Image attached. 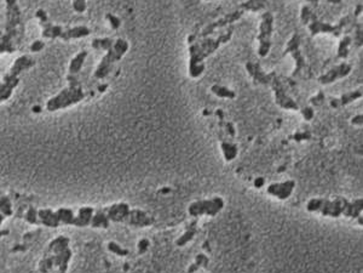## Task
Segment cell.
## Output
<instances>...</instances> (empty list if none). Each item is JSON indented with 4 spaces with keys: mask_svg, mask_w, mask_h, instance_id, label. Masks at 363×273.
Masks as SVG:
<instances>
[{
    "mask_svg": "<svg viewBox=\"0 0 363 273\" xmlns=\"http://www.w3.org/2000/svg\"><path fill=\"white\" fill-rule=\"evenodd\" d=\"M311 15H312L311 9L309 8L308 5L303 6V9H302V22L303 23L308 24L309 21L311 20Z\"/></svg>",
    "mask_w": 363,
    "mask_h": 273,
    "instance_id": "38",
    "label": "cell"
},
{
    "mask_svg": "<svg viewBox=\"0 0 363 273\" xmlns=\"http://www.w3.org/2000/svg\"><path fill=\"white\" fill-rule=\"evenodd\" d=\"M26 220L31 225H37L39 224V220H38V211L36 208H29L28 209L27 214H26Z\"/></svg>",
    "mask_w": 363,
    "mask_h": 273,
    "instance_id": "37",
    "label": "cell"
},
{
    "mask_svg": "<svg viewBox=\"0 0 363 273\" xmlns=\"http://www.w3.org/2000/svg\"><path fill=\"white\" fill-rule=\"evenodd\" d=\"M69 238L61 236L50 243L47 252L52 253L55 259V266L58 268V273H65L68 269V263L72 259V252L68 248Z\"/></svg>",
    "mask_w": 363,
    "mask_h": 273,
    "instance_id": "6",
    "label": "cell"
},
{
    "mask_svg": "<svg viewBox=\"0 0 363 273\" xmlns=\"http://www.w3.org/2000/svg\"><path fill=\"white\" fill-rule=\"evenodd\" d=\"M91 31L88 29L86 26H78L68 28V29H63L61 34V39L63 40H71V39H78V38H84L90 36Z\"/></svg>",
    "mask_w": 363,
    "mask_h": 273,
    "instance_id": "20",
    "label": "cell"
},
{
    "mask_svg": "<svg viewBox=\"0 0 363 273\" xmlns=\"http://www.w3.org/2000/svg\"><path fill=\"white\" fill-rule=\"evenodd\" d=\"M4 219H5L4 214H2V213H0V225L3 224V221H4Z\"/></svg>",
    "mask_w": 363,
    "mask_h": 273,
    "instance_id": "54",
    "label": "cell"
},
{
    "mask_svg": "<svg viewBox=\"0 0 363 273\" xmlns=\"http://www.w3.org/2000/svg\"><path fill=\"white\" fill-rule=\"evenodd\" d=\"M0 213L4 214V216L12 215V208L10 199L8 197H0Z\"/></svg>",
    "mask_w": 363,
    "mask_h": 273,
    "instance_id": "35",
    "label": "cell"
},
{
    "mask_svg": "<svg viewBox=\"0 0 363 273\" xmlns=\"http://www.w3.org/2000/svg\"><path fill=\"white\" fill-rule=\"evenodd\" d=\"M56 215L59 220V222L65 225H74L75 224V216L73 214V211L71 209H65L61 208L56 211Z\"/></svg>",
    "mask_w": 363,
    "mask_h": 273,
    "instance_id": "27",
    "label": "cell"
},
{
    "mask_svg": "<svg viewBox=\"0 0 363 273\" xmlns=\"http://www.w3.org/2000/svg\"><path fill=\"white\" fill-rule=\"evenodd\" d=\"M9 233H10V232H9V230H0V238L4 237V236H8Z\"/></svg>",
    "mask_w": 363,
    "mask_h": 273,
    "instance_id": "50",
    "label": "cell"
},
{
    "mask_svg": "<svg viewBox=\"0 0 363 273\" xmlns=\"http://www.w3.org/2000/svg\"><path fill=\"white\" fill-rule=\"evenodd\" d=\"M271 85H273L274 93H275V99L276 103L280 106V107L285 108V109H293V111H296L298 109V105L293 99L287 95L285 87H283L282 83H281L280 78L275 75L274 77L273 81H271Z\"/></svg>",
    "mask_w": 363,
    "mask_h": 273,
    "instance_id": "12",
    "label": "cell"
},
{
    "mask_svg": "<svg viewBox=\"0 0 363 273\" xmlns=\"http://www.w3.org/2000/svg\"><path fill=\"white\" fill-rule=\"evenodd\" d=\"M303 113V117L305 118V120H311L312 117H314V109L311 107H305L302 111Z\"/></svg>",
    "mask_w": 363,
    "mask_h": 273,
    "instance_id": "44",
    "label": "cell"
},
{
    "mask_svg": "<svg viewBox=\"0 0 363 273\" xmlns=\"http://www.w3.org/2000/svg\"><path fill=\"white\" fill-rule=\"evenodd\" d=\"M196 232H197L196 231V222H192V224L187 228V232H185L182 237H179L178 239H177V241H176L177 247H184L185 244L189 243V241L194 238L195 234H196Z\"/></svg>",
    "mask_w": 363,
    "mask_h": 273,
    "instance_id": "26",
    "label": "cell"
},
{
    "mask_svg": "<svg viewBox=\"0 0 363 273\" xmlns=\"http://www.w3.org/2000/svg\"><path fill=\"white\" fill-rule=\"evenodd\" d=\"M6 2V22L5 32L18 37V27L21 26V10L18 0H5Z\"/></svg>",
    "mask_w": 363,
    "mask_h": 273,
    "instance_id": "9",
    "label": "cell"
},
{
    "mask_svg": "<svg viewBox=\"0 0 363 273\" xmlns=\"http://www.w3.org/2000/svg\"><path fill=\"white\" fill-rule=\"evenodd\" d=\"M207 265H208V259H207V256L203 255V254H199V255L196 256V261H195V263H192L190 267H189L188 272H189V273H195V272L197 271L199 268L201 267V266H204V267H206Z\"/></svg>",
    "mask_w": 363,
    "mask_h": 273,
    "instance_id": "34",
    "label": "cell"
},
{
    "mask_svg": "<svg viewBox=\"0 0 363 273\" xmlns=\"http://www.w3.org/2000/svg\"><path fill=\"white\" fill-rule=\"evenodd\" d=\"M91 225L92 227H103V228H108L109 226V220L107 218V215H104L103 211H98L96 215L92 216V220H91Z\"/></svg>",
    "mask_w": 363,
    "mask_h": 273,
    "instance_id": "30",
    "label": "cell"
},
{
    "mask_svg": "<svg viewBox=\"0 0 363 273\" xmlns=\"http://www.w3.org/2000/svg\"><path fill=\"white\" fill-rule=\"evenodd\" d=\"M222 149L224 153V157H225V161H233L236 156H238V147L233 143L228 142H223L222 143Z\"/></svg>",
    "mask_w": 363,
    "mask_h": 273,
    "instance_id": "32",
    "label": "cell"
},
{
    "mask_svg": "<svg viewBox=\"0 0 363 273\" xmlns=\"http://www.w3.org/2000/svg\"><path fill=\"white\" fill-rule=\"evenodd\" d=\"M351 37L346 36L342 39V42L339 43V48H338V57L346 58L349 56V46L351 45Z\"/></svg>",
    "mask_w": 363,
    "mask_h": 273,
    "instance_id": "31",
    "label": "cell"
},
{
    "mask_svg": "<svg viewBox=\"0 0 363 273\" xmlns=\"http://www.w3.org/2000/svg\"><path fill=\"white\" fill-rule=\"evenodd\" d=\"M38 218L40 219V222H42L44 226H47V227L56 228L61 224L56 213H53L52 210L50 209L40 210V211L38 213Z\"/></svg>",
    "mask_w": 363,
    "mask_h": 273,
    "instance_id": "22",
    "label": "cell"
},
{
    "mask_svg": "<svg viewBox=\"0 0 363 273\" xmlns=\"http://www.w3.org/2000/svg\"><path fill=\"white\" fill-rule=\"evenodd\" d=\"M356 39H357L356 45L362 46V27L361 26H358L357 31H356Z\"/></svg>",
    "mask_w": 363,
    "mask_h": 273,
    "instance_id": "46",
    "label": "cell"
},
{
    "mask_svg": "<svg viewBox=\"0 0 363 273\" xmlns=\"http://www.w3.org/2000/svg\"><path fill=\"white\" fill-rule=\"evenodd\" d=\"M153 222L154 219L141 210H130L125 219V224L135 226V227H145V226H150Z\"/></svg>",
    "mask_w": 363,
    "mask_h": 273,
    "instance_id": "16",
    "label": "cell"
},
{
    "mask_svg": "<svg viewBox=\"0 0 363 273\" xmlns=\"http://www.w3.org/2000/svg\"><path fill=\"white\" fill-rule=\"evenodd\" d=\"M323 99H324L323 93H320L316 97H312V99H311V103H314V105L318 106L321 102H323Z\"/></svg>",
    "mask_w": 363,
    "mask_h": 273,
    "instance_id": "47",
    "label": "cell"
},
{
    "mask_svg": "<svg viewBox=\"0 0 363 273\" xmlns=\"http://www.w3.org/2000/svg\"><path fill=\"white\" fill-rule=\"evenodd\" d=\"M107 18H108V21L110 22V24H112L113 29H118V28L120 27L119 17H116V16H114V15H112V14H107Z\"/></svg>",
    "mask_w": 363,
    "mask_h": 273,
    "instance_id": "40",
    "label": "cell"
},
{
    "mask_svg": "<svg viewBox=\"0 0 363 273\" xmlns=\"http://www.w3.org/2000/svg\"><path fill=\"white\" fill-rule=\"evenodd\" d=\"M351 123L352 124H355V125H362L363 123V115L362 114H357V115H355L351 119Z\"/></svg>",
    "mask_w": 363,
    "mask_h": 273,
    "instance_id": "48",
    "label": "cell"
},
{
    "mask_svg": "<svg viewBox=\"0 0 363 273\" xmlns=\"http://www.w3.org/2000/svg\"><path fill=\"white\" fill-rule=\"evenodd\" d=\"M267 2L268 0H248V2H246V3H244V4L240 5V8H241L242 10L257 12L265 8Z\"/></svg>",
    "mask_w": 363,
    "mask_h": 273,
    "instance_id": "28",
    "label": "cell"
},
{
    "mask_svg": "<svg viewBox=\"0 0 363 273\" xmlns=\"http://www.w3.org/2000/svg\"><path fill=\"white\" fill-rule=\"evenodd\" d=\"M357 220H358V224L362 226V224H363V220H362V216H358V218H357Z\"/></svg>",
    "mask_w": 363,
    "mask_h": 273,
    "instance_id": "55",
    "label": "cell"
},
{
    "mask_svg": "<svg viewBox=\"0 0 363 273\" xmlns=\"http://www.w3.org/2000/svg\"><path fill=\"white\" fill-rule=\"evenodd\" d=\"M242 14H244V12H242L241 10L234 11V12H232V14L225 15L224 17L219 18V20L216 22H213V23L208 24V26L204 28L203 32H201L200 38H207L208 36H211V34H213L214 32H216L217 29H220V28H225L226 26H230V24H233L235 21L240 20L242 16Z\"/></svg>",
    "mask_w": 363,
    "mask_h": 273,
    "instance_id": "13",
    "label": "cell"
},
{
    "mask_svg": "<svg viewBox=\"0 0 363 273\" xmlns=\"http://www.w3.org/2000/svg\"><path fill=\"white\" fill-rule=\"evenodd\" d=\"M34 64H36L34 59L26 55L16 59L10 71L4 75V79L0 81V102H4L10 99L12 91L20 84V74L33 67Z\"/></svg>",
    "mask_w": 363,
    "mask_h": 273,
    "instance_id": "4",
    "label": "cell"
},
{
    "mask_svg": "<svg viewBox=\"0 0 363 273\" xmlns=\"http://www.w3.org/2000/svg\"><path fill=\"white\" fill-rule=\"evenodd\" d=\"M37 17L40 20V24H45V23H47V22H50L45 10H42V9L37 11Z\"/></svg>",
    "mask_w": 363,
    "mask_h": 273,
    "instance_id": "41",
    "label": "cell"
},
{
    "mask_svg": "<svg viewBox=\"0 0 363 273\" xmlns=\"http://www.w3.org/2000/svg\"><path fill=\"white\" fill-rule=\"evenodd\" d=\"M93 216V209L85 206L79 210V215L75 216V224L74 226L77 227H86L91 224V220Z\"/></svg>",
    "mask_w": 363,
    "mask_h": 273,
    "instance_id": "23",
    "label": "cell"
},
{
    "mask_svg": "<svg viewBox=\"0 0 363 273\" xmlns=\"http://www.w3.org/2000/svg\"><path fill=\"white\" fill-rule=\"evenodd\" d=\"M351 70H352V66L344 62L342 65H338L336 67H333L332 70L328 71L326 74L321 75V77L318 78V81H320L321 84H323V85H327V84L334 83L336 80L346 77V75L351 72Z\"/></svg>",
    "mask_w": 363,
    "mask_h": 273,
    "instance_id": "14",
    "label": "cell"
},
{
    "mask_svg": "<svg viewBox=\"0 0 363 273\" xmlns=\"http://www.w3.org/2000/svg\"><path fill=\"white\" fill-rule=\"evenodd\" d=\"M294 186H295V182L290 180L282 182V184H273L270 185L269 188H268V193L271 194V196L277 197V198L281 200H283L288 198L290 194H292Z\"/></svg>",
    "mask_w": 363,
    "mask_h": 273,
    "instance_id": "17",
    "label": "cell"
},
{
    "mask_svg": "<svg viewBox=\"0 0 363 273\" xmlns=\"http://www.w3.org/2000/svg\"><path fill=\"white\" fill-rule=\"evenodd\" d=\"M311 137V135L309 133H296L294 136H293V139L295 141H303V140H309Z\"/></svg>",
    "mask_w": 363,
    "mask_h": 273,
    "instance_id": "45",
    "label": "cell"
},
{
    "mask_svg": "<svg viewBox=\"0 0 363 273\" xmlns=\"http://www.w3.org/2000/svg\"><path fill=\"white\" fill-rule=\"evenodd\" d=\"M43 48H44V43L42 42V40H37V42H34L33 44H31L30 51L31 52H39V51H42Z\"/></svg>",
    "mask_w": 363,
    "mask_h": 273,
    "instance_id": "42",
    "label": "cell"
},
{
    "mask_svg": "<svg viewBox=\"0 0 363 273\" xmlns=\"http://www.w3.org/2000/svg\"><path fill=\"white\" fill-rule=\"evenodd\" d=\"M86 56H87L86 51H81L72 59L71 65H69V74L77 75L79 72H80L81 67H83V65L85 62V58H86Z\"/></svg>",
    "mask_w": 363,
    "mask_h": 273,
    "instance_id": "24",
    "label": "cell"
},
{
    "mask_svg": "<svg viewBox=\"0 0 363 273\" xmlns=\"http://www.w3.org/2000/svg\"><path fill=\"white\" fill-rule=\"evenodd\" d=\"M246 70H247L249 75L253 78L254 83L263 84V85H270L274 77L276 75L275 72L269 74L265 73V72L261 70L259 64H253V62H247V64H246Z\"/></svg>",
    "mask_w": 363,
    "mask_h": 273,
    "instance_id": "15",
    "label": "cell"
},
{
    "mask_svg": "<svg viewBox=\"0 0 363 273\" xmlns=\"http://www.w3.org/2000/svg\"><path fill=\"white\" fill-rule=\"evenodd\" d=\"M228 128H229V131H230V134H232V135H234V134H235V131H234V130H233V127H232V124H228Z\"/></svg>",
    "mask_w": 363,
    "mask_h": 273,
    "instance_id": "53",
    "label": "cell"
},
{
    "mask_svg": "<svg viewBox=\"0 0 363 273\" xmlns=\"http://www.w3.org/2000/svg\"><path fill=\"white\" fill-rule=\"evenodd\" d=\"M69 86L63 89L58 95L52 97L51 100L47 101L46 108L49 112H55L58 109L67 108L69 106L75 105V103L83 101L84 100V91L81 87L80 81H79L77 75H68Z\"/></svg>",
    "mask_w": 363,
    "mask_h": 273,
    "instance_id": "3",
    "label": "cell"
},
{
    "mask_svg": "<svg viewBox=\"0 0 363 273\" xmlns=\"http://www.w3.org/2000/svg\"><path fill=\"white\" fill-rule=\"evenodd\" d=\"M42 27H43L44 38H51V39H55V38L61 37V34L63 32V27L52 24L51 22H47L45 24H42Z\"/></svg>",
    "mask_w": 363,
    "mask_h": 273,
    "instance_id": "25",
    "label": "cell"
},
{
    "mask_svg": "<svg viewBox=\"0 0 363 273\" xmlns=\"http://www.w3.org/2000/svg\"><path fill=\"white\" fill-rule=\"evenodd\" d=\"M73 8L79 14H83L86 10V0H73Z\"/></svg>",
    "mask_w": 363,
    "mask_h": 273,
    "instance_id": "39",
    "label": "cell"
},
{
    "mask_svg": "<svg viewBox=\"0 0 363 273\" xmlns=\"http://www.w3.org/2000/svg\"><path fill=\"white\" fill-rule=\"evenodd\" d=\"M359 12H362V5H357V9H356V16H358Z\"/></svg>",
    "mask_w": 363,
    "mask_h": 273,
    "instance_id": "51",
    "label": "cell"
},
{
    "mask_svg": "<svg viewBox=\"0 0 363 273\" xmlns=\"http://www.w3.org/2000/svg\"><path fill=\"white\" fill-rule=\"evenodd\" d=\"M55 267V259H53V255H49V254H45L44 259L39 263V271L42 273H50Z\"/></svg>",
    "mask_w": 363,
    "mask_h": 273,
    "instance_id": "29",
    "label": "cell"
},
{
    "mask_svg": "<svg viewBox=\"0 0 363 273\" xmlns=\"http://www.w3.org/2000/svg\"><path fill=\"white\" fill-rule=\"evenodd\" d=\"M311 23L309 24V29H310L312 36H316L318 33H329L333 34L334 37H339L343 33L344 27L349 23V17H344L336 26L318 21L315 15H311Z\"/></svg>",
    "mask_w": 363,
    "mask_h": 273,
    "instance_id": "10",
    "label": "cell"
},
{
    "mask_svg": "<svg viewBox=\"0 0 363 273\" xmlns=\"http://www.w3.org/2000/svg\"><path fill=\"white\" fill-rule=\"evenodd\" d=\"M92 48L97 50H106L107 55L102 58V61L100 62L98 67H97L96 72H94V78L97 79H103L112 71L113 65L116 61H120L121 57L116 54L114 49V40L110 38H101V39H94L92 42Z\"/></svg>",
    "mask_w": 363,
    "mask_h": 273,
    "instance_id": "5",
    "label": "cell"
},
{
    "mask_svg": "<svg viewBox=\"0 0 363 273\" xmlns=\"http://www.w3.org/2000/svg\"><path fill=\"white\" fill-rule=\"evenodd\" d=\"M274 31V16L271 12H265L261 16V23H260V31H259V56L265 57L269 54L271 48V36H273Z\"/></svg>",
    "mask_w": 363,
    "mask_h": 273,
    "instance_id": "7",
    "label": "cell"
},
{
    "mask_svg": "<svg viewBox=\"0 0 363 273\" xmlns=\"http://www.w3.org/2000/svg\"><path fill=\"white\" fill-rule=\"evenodd\" d=\"M17 36H14V34L6 33L0 36V55L5 54H12L17 50Z\"/></svg>",
    "mask_w": 363,
    "mask_h": 273,
    "instance_id": "19",
    "label": "cell"
},
{
    "mask_svg": "<svg viewBox=\"0 0 363 273\" xmlns=\"http://www.w3.org/2000/svg\"><path fill=\"white\" fill-rule=\"evenodd\" d=\"M308 2L310 3V4L314 5V6H316L318 4V0H308Z\"/></svg>",
    "mask_w": 363,
    "mask_h": 273,
    "instance_id": "52",
    "label": "cell"
},
{
    "mask_svg": "<svg viewBox=\"0 0 363 273\" xmlns=\"http://www.w3.org/2000/svg\"><path fill=\"white\" fill-rule=\"evenodd\" d=\"M306 208L309 211H321L323 216H331V218H339L342 214L346 218H358L363 210L362 203L359 200L349 203L343 197H338L333 202L322 198L311 199Z\"/></svg>",
    "mask_w": 363,
    "mask_h": 273,
    "instance_id": "2",
    "label": "cell"
},
{
    "mask_svg": "<svg viewBox=\"0 0 363 273\" xmlns=\"http://www.w3.org/2000/svg\"><path fill=\"white\" fill-rule=\"evenodd\" d=\"M128 211H130V206L125 203H119L114 204L108 209V218L109 221H114V222H125L126 216H127Z\"/></svg>",
    "mask_w": 363,
    "mask_h": 273,
    "instance_id": "18",
    "label": "cell"
},
{
    "mask_svg": "<svg viewBox=\"0 0 363 273\" xmlns=\"http://www.w3.org/2000/svg\"><path fill=\"white\" fill-rule=\"evenodd\" d=\"M264 185V178L263 177H258L254 180V186L257 188H260Z\"/></svg>",
    "mask_w": 363,
    "mask_h": 273,
    "instance_id": "49",
    "label": "cell"
},
{
    "mask_svg": "<svg viewBox=\"0 0 363 273\" xmlns=\"http://www.w3.org/2000/svg\"><path fill=\"white\" fill-rule=\"evenodd\" d=\"M223 199L219 198V197H216V198L211 200H200V202L192 203L189 206V214L194 216V218L200 215L216 216L223 209Z\"/></svg>",
    "mask_w": 363,
    "mask_h": 273,
    "instance_id": "8",
    "label": "cell"
},
{
    "mask_svg": "<svg viewBox=\"0 0 363 273\" xmlns=\"http://www.w3.org/2000/svg\"><path fill=\"white\" fill-rule=\"evenodd\" d=\"M148 247H149V240L148 239H142L140 243H138V253L143 254L148 250Z\"/></svg>",
    "mask_w": 363,
    "mask_h": 273,
    "instance_id": "43",
    "label": "cell"
},
{
    "mask_svg": "<svg viewBox=\"0 0 363 273\" xmlns=\"http://www.w3.org/2000/svg\"><path fill=\"white\" fill-rule=\"evenodd\" d=\"M235 27L233 24L226 28L217 38H201L200 42L191 43L189 52H190V66H189V73L192 78H197L205 71L204 59L212 55L218 50L222 44H226L232 39Z\"/></svg>",
    "mask_w": 363,
    "mask_h": 273,
    "instance_id": "1",
    "label": "cell"
},
{
    "mask_svg": "<svg viewBox=\"0 0 363 273\" xmlns=\"http://www.w3.org/2000/svg\"><path fill=\"white\" fill-rule=\"evenodd\" d=\"M108 249L110 250V252L116 254V255H119V256L128 255V250L127 249H124V248H121L119 246V244L114 243V241H110V243L108 244Z\"/></svg>",
    "mask_w": 363,
    "mask_h": 273,
    "instance_id": "36",
    "label": "cell"
},
{
    "mask_svg": "<svg viewBox=\"0 0 363 273\" xmlns=\"http://www.w3.org/2000/svg\"><path fill=\"white\" fill-rule=\"evenodd\" d=\"M361 97H362V90H356V91H352V93L344 94V95H342V97H339V99L331 100V106H332L333 108L342 107V106L349 105V103L353 102L357 99H361Z\"/></svg>",
    "mask_w": 363,
    "mask_h": 273,
    "instance_id": "21",
    "label": "cell"
},
{
    "mask_svg": "<svg viewBox=\"0 0 363 273\" xmlns=\"http://www.w3.org/2000/svg\"><path fill=\"white\" fill-rule=\"evenodd\" d=\"M301 43H302L301 36H299L298 33H294L293 34V37L289 39V42L287 43L286 51L283 52V55L290 54L292 55V57L294 58L296 67H295V71L293 72V75L299 74V72H302L303 68L305 67V59H304V56L302 54Z\"/></svg>",
    "mask_w": 363,
    "mask_h": 273,
    "instance_id": "11",
    "label": "cell"
},
{
    "mask_svg": "<svg viewBox=\"0 0 363 273\" xmlns=\"http://www.w3.org/2000/svg\"><path fill=\"white\" fill-rule=\"evenodd\" d=\"M211 90H212V93L216 94L217 96L225 97V99H235V96H236L234 91H232L225 86H222V85H213Z\"/></svg>",
    "mask_w": 363,
    "mask_h": 273,
    "instance_id": "33",
    "label": "cell"
}]
</instances>
